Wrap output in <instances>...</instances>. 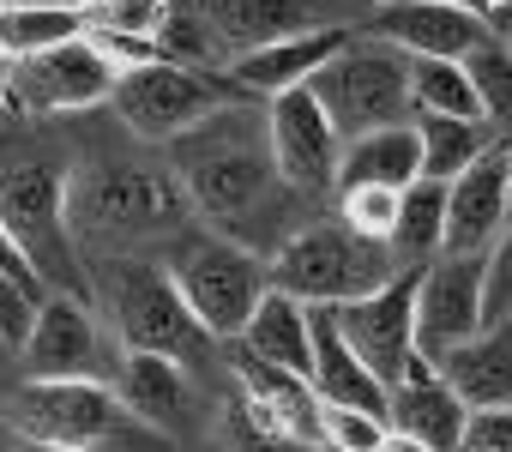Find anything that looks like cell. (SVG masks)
Wrapping results in <instances>:
<instances>
[{
  "instance_id": "d4e9b609",
  "label": "cell",
  "mask_w": 512,
  "mask_h": 452,
  "mask_svg": "<svg viewBox=\"0 0 512 452\" xmlns=\"http://www.w3.org/2000/svg\"><path fill=\"white\" fill-rule=\"evenodd\" d=\"M440 242H446V181H428V175H416L410 187H404V205H398V230H392V260L404 266V272H422L434 254H440Z\"/></svg>"
},
{
  "instance_id": "9a60e30c",
  "label": "cell",
  "mask_w": 512,
  "mask_h": 452,
  "mask_svg": "<svg viewBox=\"0 0 512 452\" xmlns=\"http://www.w3.org/2000/svg\"><path fill=\"white\" fill-rule=\"evenodd\" d=\"M482 326V254H434L416 272V356L440 362Z\"/></svg>"
},
{
  "instance_id": "9c48e42d",
  "label": "cell",
  "mask_w": 512,
  "mask_h": 452,
  "mask_svg": "<svg viewBox=\"0 0 512 452\" xmlns=\"http://www.w3.org/2000/svg\"><path fill=\"white\" fill-rule=\"evenodd\" d=\"M308 91L320 97V109L344 139L410 121V55L368 31H350V43L308 79Z\"/></svg>"
},
{
  "instance_id": "74e56055",
  "label": "cell",
  "mask_w": 512,
  "mask_h": 452,
  "mask_svg": "<svg viewBox=\"0 0 512 452\" xmlns=\"http://www.w3.org/2000/svg\"><path fill=\"white\" fill-rule=\"evenodd\" d=\"M380 452H428V446H422V440H410V434H392V428H386Z\"/></svg>"
},
{
  "instance_id": "5b68a950",
  "label": "cell",
  "mask_w": 512,
  "mask_h": 452,
  "mask_svg": "<svg viewBox=\"0 0 512 452\" xmlns=\"http://www.w3.org/2000/svg\"><path fill=\"white\" fill-rule=\"evenodd\" d=\"M7 422L25 446L55 452H175L163 428L133 416L115 380H25L7 398Z\"/></svg>"
},
{
  "instance_id": "603a6c76",
  "label": "cell",
  "mask_w": 512,
  "mask_h": 452,
  "mask_svg": "<svg viewBox=\"0 0 512 452\" xmlns=\"http://www.w3.org/2000/svg\"><path fill=\"white\" fill-rule=\"evenodd\" d=\"M229 344L253 350L260 362H278L290 374H314V314H308V302H296L278 284L260 296V308L247 314L241 338H229Z\"/></svg>"
},
{
  "instance_id": "f35d334b",
  "label": "cell",
  "mask_w": 512,
  "mask_h": 452,
  "mask_svg": "<svg viewBox=\"0 0 512 452\" xmlns=\"http://www.w3.org/2000/svg\"><path fill=\"white\" fill-rule=\"evenodd\" d=\"M0 452H25V440L13 434V422H7V416H0Z\"/></svg>"
},
{
  "instance_id": "44dd1931",
  "label": "cell",
  "mask_w": 512,
  "mask_h": 452,
  "mask_svg": "<svg viewBox=\"0 0 512 452\" xmlns=\"http://www.w3.org/2000/svg\"><path fill=\"white\" fill-rule=\"evenodd\" d=\"M115 392L133 404V416H145V422L163 428L169 440H181V428H187L193 410H199L193 368H181V362H169V356H151V350H121V362H115Z\"/></svg>"
},
{
  "instance_id": "e575fe53",
  "label": "cell",
  "mask_w": 512,
  "mask_h": 452,
  "mask_svg": "<svg viewBox=\"0 0 512 452\" xmlns=\"http://www.w3.org/2000/svg\"><path fill=\"white\" fill-rule=\"evenodd\" d=\"M458 452H512V404H494V410H470Z\"/></svg>"
},
{
  "instance_id": "7c38bea8",
  "label": "cell",
  "mask_w": 512,
  "mask_h": 452,
  "mask_svg": "<svg viewBox=\"0 0 512 452\" xmlns=\"http://www.w3.org/2000/svg\"><path fill=\"white\" fill-rule=\"evenodd\" d=\"M19 362H25V380H115V356H109L97 302L49 290L37 302L31 338L19 344Z\"/></svg>"
},
{
  "instance_id": "7a4b0ae2",
  "label": "cell",
  "mask_w": 512,
  "mask_h": 452,
  "mask_svg": "<svg viewBox=\"0 0 512 452\" xmlns=\"http://www.w3.org/2000/svg\"><path fill=\"white\" fill-rule=\"evenodd\" d=\"M67 223L79 254H133L193 230V205L169 163L91 157L67 175Z\"/></svg>"
},
{
  "instance_id": "ab89813d",
  "label": "cell",
  "mask_w": 512,
  "mask_h": 452,
  "mask_svg": "<svg viewBox=\"0 0 512 452\" xmlns=\"http://www.w3.org/2000/svg\"><path fill=\"white\" fill-rule=\"evenodd\" d=\"M0 7H85V0H0Z\"/></svg>"
},
{
  "instance_id": "5bb4252c",
  "label": "cell",
  "mask_w": 512,
  "mask_h": 452,
  "mask_svg": "<svg viewBox=\"0 0 512 452\" xmlns=\"http://www.w3.org/2000/svg\"><path fill=\"white\" fill-rule=\"evenodd\" d=\"M356 31H368V37H380V43H392L404 55L464 61L488 37V19L458 7V0H362Z\"/></svg>"
},
{
  "instance_id": "ba28073f",
  "label": "cell",
  "mask_w": 512,
  "mask_h": 452,
  "mask_svg": "<svg viewBox=\"0 0 512 452\" xmlns=\"http://www.w3.org/2000/svg\"><path fill=\"white\" fill-rule=\"evenodd\" d=\"M247 91L229 79V67H187V61H139L115 73L109 109L121 115V127L145 145H169L175 133H187L193 121L241 103Z\"/></svg>"
},
{
  "instance_id": "d590c367",
  "label": "cell",
  "mask_w": 512,
  "mask_h": 452,
  "mask_svg": "<svg viewBox=\"0 0 512 452\" xmlns=\"http://www.w3.org/2000/svg\"><path fill=\"white\" fill-rule=\"evenodd\" d=\"M0 266H7V272H19L25 284H37V290H43V278H37V272L25 266V254H19V242L7 236V223H0Z\"/></svg>"
},
{
  "instance_id": "8fae6325",
  "label": "cell",
  "mask_w": 512,
  "mask_h": 452,
  "mask_svg": "<svg viewBox=\"0 0 512 452\" xmlns=\"http://www.w3.org/2000/svg\"><path fill=\"white\" fill-rule=\"evenodd\" d=\"M266 133H272V163H278L284 187L302 193L308 205H326L338 193L344 133L332 127V115L320 109V97L308 85L266 97Z\"/></svg>"
},
{
  "instance_id": "d6a6232c",
  "label": "cell",
  "mask_w": 512,
  "mask_h": 452,
  "mask_svg": "<svg viewBox=\"0 0 512 452\" xmlns=\"http://www.w3.org/2000/svg\"><path fill=\"white\" fill-rule=\"evenodd\" d=\"M49 290H37V284H25L19 272H7L0 266V350H19L25 338H31V320H37V302H43Z\"/></svg>"
},
{
  "instance_id": "1f68e13d",
  "label": "cell",
  "mask_w": 512,
  "mask_h": 452,
  "mask_svg": "<svg viewBox=\"0 0 512 452\" xmlns=\"http://www.w3.org/2000/svg\"><path fill=\"white\" fill-rule=\"evenodd\" d=\"M320 440H326V446L380 452V440H386V416L356 410V404H326V398H320Z\"/></svg>"
},
{
  "instance_id": "f546056e",
  "label": "cell",
  "mask_w": 512,
  "mask_h": 452,
  "mask_svg": "<svg viewBox=\"0 0 512 452\" xmlns=\"http://www.w3.org/2000/svg\"><path fill=\"white\" fill-rule=\"evenodd\" d=\"M217 446L223 452H314L308 440H296L290 428H278L266 410H253L235 386H229V404L217 416Z\"/></svg>"
},
{
  "instance_id": "836d02e7",
  "label": "cell",
  "mask_w": 512,
  "mask_h": 452,
  "mask_svg": "<svg viewBox=\"0 0 512 452\" xmlns=\"http://www.w3.org/2000/svg\"><path fill=\"white\" fill-rule=\"evenodd\" d=\"M500 314H512V223L482 254V320H500Z\"/></svg>"
},
{
  "instance_id": "f1b7e54d",
  "label": "cell",
  "mask_w": 512,
  "mask_h": 452,
  "mask_svg": "<svg viewBox=\"0 0 512 452\" xmlns=\"http://www.w3.org/2000/svg\"><path fill=\"white\" fill-rule=\"evenodd\" d=\"M464 73H470V91H476L482 121L494 133H512V55H506V43L494 31L464 55Z\"/></svg>"
},
{
  "instance_id": "6da1fadb",
  "label": "cell",
  "mask_w": 512,
  "mask_h": 452,
  "mask_svg": "<svg viewBox=\"0 0 512 452\" xmlns=\"http://www.w3.org/2000/svg\"><path fill=\"white\" fill-rule=\"evenodd\" d=\"M163 151H169V169H175L193 217L205 230L247 242L253 254H272L314 217V205L302 193H290L272 163V133H266L260 97H241V103L193 121Z\"/></svg>"
},
{
  "instance_id": "4316f807",
  "label": "cell",
  "mask_w": 512,
  "mask_h": 452,
  "mask_svg": "<svg viewBox=\"0 0 512 452\" xmlns=\"http://www.w3.org/2000/svg\"><path fill=\"white\" fill-rule=\"evenodd\" d=\"M410 115H464V121H482L464 61L410 55Z\"/></svg>"
},
{
  "instance_id": "30bf717a",
  "label": "cell",
  "mask_w": 512,
  "mask_h": 452,
  "mask_svg": "<svg viewBox=\"0 0 512 452\" xmlns=\"http://www.w3.org/2000/svg\"><path fill=\"white\" fill-rule=\"evenodd\" d=\"M115 61L97 49V37H67L55 49H37L25 61H13V79H7V103L19 115H79V109H97L109 103L115 91Z\"/></svg>"
},
{
  "instance_id": "83f0119b",
  "label": "cell",
  "mask_w": 512,
  "mask_h": 452,
  "mask_svg": "<svg viewBox=\"0 0 512 452\" xmlns=\"http://www.w3.org/2000/svg\"><path fill=\"white\" fill-rule=\"evenodd\" d=\"M79 31H85V7H0V49L13 61L55 49Z\"/></svg>"
},
{
  "instance_id": "8992f818",
  "label": "cell",
  "mask_w": 512,
  "mask_h": 452,
  "mask_svg": "<svg viewBox=\"0 0 512 452\" xmlns=\"http://www.w3.org/2000/svg\"><path fill=\"white\" fill-rule=\"evenodd\" d=\"M266 272L278 290H290L296 302L308 308H338V302H356L380 284H392L404 266L392 260L386 242L374 236H356L350 223L332 211V217H308L290 242H278L266 254Z\"/></svg>"
},
{
  "instance_id": "3957f363",
  "label": "cell",
  "mask_w": 512,
  "mask_h": 452,
  "mask_svg": "<svg viewBox=\"0 0 512 452\" xmlns=\"http://www.w3.org/2000/svg\"><path fill=\"white\" fill-rule=\"evenodd\" d=\"M67 151L37 133H7L0 139V223L19 242L25 266L43 278V290L91 296V266L73 242L67 223Z\"/></svg>"
},
{
  "instance_id": "8d00e7d4",
  "label": "cell",
  "mask_w": 512,
  "mask_h": 452,
  "mask_svg": "<svg viewBox=\"0 0 512 452\" xmlns=\"http://www.w3.org/2000/svg\"><path fill=\"white\" fill-rule=\"evenodd\" d=\"M488 31H494V37L506 43V55H512V0H500V7L488 13Z\"/></svg>"
},
{
  "instance_id": "52a82bcc",
  "label": "cell",
  "mask_w": 512,
  "mask_h": 452,
  "mask_svg": "<svg viewBox=\"0 0 512 452\" xmlns=\"http://www.w3.org/2000/svg\"><path fill=\"white\" fill-rule=\"evenodd\" d=\"M163 266H169L175 290L187 296L193 320H199L217 344L241 338L247 314L260 308V296L272 290L266 254H253L247 242H235V236H223V230H181V236L169 242V260H163Z\"/></svg>"
},
{
  "instance_id": "b9f144b4",
  "label": "cell",
  "mask_w": 512,
  "mask_h": 452,
  "mask_svg": "<svg viewBox=\"0 0 512 452\" xmlns=\"http://www.w3.org/2000/svg\"><path fill=\"white\" fill-rule=\"evenodd\" d=\"M314 452H356V446H326V440H320V446H314Z\"/></svg>"
},
{
  "instance_id": "d6986e66",
  "label": "cell",
  "mask_w": 512,
  "mask_h": 452,
  "mask_svg": "<svg viewBox=\"0 0 512 452\" xmlns=\"http://www.w3.org/2000/svg\"><path fill=\"white\" fill-rule=\"evenodd\" d=\"M350 31L356 25H320V31H296V37H278V43H266V49H247V55H235L229 61V79L247 91V97H278V91H296V85H308L344 43H350Z\"/></svg>"
},
{
  "instance_id": "ac0fdd59",
  "label": "cell",
  "mask_w": 512,
  "mask_h": 452,
  "mask_svg": "<svg viewBox=\"0 0 512 452\" xmlns=\"http://www.w3.org/2000/svg\"><path fill=\"white\" fill-rule=\"evenodd\" d=\"M464 422H470V404L446 386V374H440L428 356H416V362L386 386V428L422 440L428 452H458Z\"/></svg>"
},
{
  "instance_id": "ffe728a7",
  "label": "cell",
  "mask_w": 512,
  "mask_h": 452,
  "mask_svg": "<svg viewBox=\"0 0 512 452\" xmlns=\"http://www.w3.org/2000/svg\"><path fill=\"white\" fill-rule=\"evenodd\" d=\"M229 386L253 404V410H266L278 428H290L296 440L320 446V392L308 374H290L278 362H260L253 350L229 344Z\"/></svg>"
},
{
  "instance_id": "cb8c5ba5",
  "label": "cell",
  "mask_w": 512,
  "mask_h": 452,
  "mask_svg": "<svg viewBox=\"0 0 512 452\" xmlns=\"http://www.w3.org/2000/svg\"><path fill=\"white\" fill-rule=\"evenodd\" d=\"M416 175H422V151H416V115H410V121L368 127V133L344 139V157H338V187H356V181L410 187Z\"/></svg>"
},
{
  "instance_id": "4fadbf2b",
  "label": "cell",
  "mask_w": 512,
  "mask_h": 452,
  "mask_svg": "<svg viewBox=\"0 0 512 452\" xmlns=\"http://www.w3.org/2000/svg\"><path fill=\"white\" fill-rule=\"evenodd\" d=\"M332 326L344 332V344L392 386L410 362H416V272H398L392 284L326 308Z\"/></svg>"
},
{
  "instance_id": "4dcf8cb0",
  "label": "cell",
  "mask_w": 512,
  "mask_h": 452,
  "mask_svg": "<svg viewBox=\"0 0 512 452\" xmlns=\"http://www.w3.org/2000/svg\"><path fill=\"white\" fill-rule=\"evenodd\" d=\"M398 205H404V187H386V181H356V187L332 193V211L350 223L356 236H374V242H392Z\"/></svg>"
},
{
  "instance_id": "7402d4cb",
  "label": "cell",
  "mask_w": 512,
  "mask_h": 452,
  "mask_svg": "<svg viewBox=\"0 0 512 452\" xmlns=\"http://www.w3.org/2000/svg\"><path fill=\"white\" fill-rule=\"evenodd\" d=\"M446 386L470 404V410H494V404H512V314L500 320H482L470 338H458L440 362Z\"/></svg>"
},
{
  "instance_id": "e0dca14e",
  "label": "cell",
  "mask_w": 512,
  "mask_h": 452,
  "mask_svg": "<svg viewBox=\"0 0 512 452\" xmlns=\"http://www.w3.org/2000/svg\"><path fill=\"white\" fill-rule=\"evenodd\" d=\"M512 223V193H506V145L494 139L464 175L446 181V242L440 254H488L500 230Z\"/></svg>"
},
{
  "instance_id": "484cf974",
  "label": "cell",
  "mask_w": 512,
  "mask_h": 452,
  "mask_svg": "<svg viewBox=\"0 0 512 452\" xmlns=\"http://www.w3.org/2000/svg\"><path fill=\"white\" fill-rule=\"evenodd\" d=\"M500 133L488 121H464V115H416V151H422V175L428 181H452L464 175Z\"/></svg>"
},
{
  "instance_id": "2e32d148",
  "label": "cell",
  "mask_w": 512,
  "mask_h": 452,
  "mask_svg": "<svg viewBox=\"0 0 512 452\" xmlns=\"http://www.w3.org/2000/svg\"><path fill=\"white\" fill-rule=\"evenodd\" d=\"M199 19L211 31L217 67H229L247 49H266L278 37H296V31L350 25L338 0H199Z\"/></svg>"
},
{
  "instance_id": "60d3db41",
  "label": "cell",
  "mask_w": 512,
  "mask_h": 452,
  "mask_svg": "<svg viewBox=\"0 0 512 452\" xmlns=\"http://www.w3.org/2000/svg\"><path fill=\"white\" fill-rule=\"evenodd\" d=\"M506 193H512V133H506Z\"/></svg>"
},
{
  "instance_id": "7bdbcfd3",
  "label": "cell",
  "mask_w": 512,
  "mask_h": 452,
  "mask_svg": "<svg viewBox=\"0 0 512 452\" xmlns=\"http://www.w3.org/2000/svg\"><path fill=\"white\" fill-rule=\"evenodd\" d=\"M25 452H55V446H25Z\"/></svg>"
},
{
  "instance_id": "277c9868",
  "label": "cell",
  "mask_w": 512,
  "mask_h": 452,
  "mask_svg": "<svg viewBox=\"0 0 512 452\" xmlns=\"http://www.w3.org/2000/svg\"><path fill=\"white\" fill-rule=\"evenodd\" d=\"M91 302L109 320L121 350H151V356H169L181 368H205L217 356V338L193 320L169 266H157L145 254H97L91 260Z\"/></svg>"
}]
</instances>
